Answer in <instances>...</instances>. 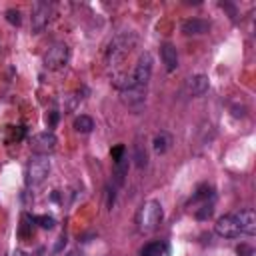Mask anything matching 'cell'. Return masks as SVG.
Here are the masks:
<instances>
[{"label":"cell","instance_id":"2","mask_svg":"<svg viewBox=\"0 0 256 256\" xmlns=\"http://www.w3.org/2000/svg\"><path fill=\"white\" fill-rule=\"evenodd\" d=\"M50 172V160L48 156H42V154H34L28 164H26V184L28 186H38L46 180Z\"/></svg>","mask_w":256,"mask_h":256},{"label":"cell","instance_id":"15","mask_svg":"<svg viewBox=\"0 0 256 256\" xmlns=\"http://www.w3.org/2000/svg\"><path fill=\"white\" fill-rule=\"evenodd\" d=\"M92 128H94V120L90 116H86V114H80L74 120V130L80 132V134H88V132H92Z\"/></svg>","mask_w":256,"mask_h":256},{"label":"cell","instance_id":"26","mask_svg":"<svg viewBox=\"0 0 256 256\" xmlns=\"http://www.w3.org/2000/svg\"><path fill=\"white\" fill-rule=\"evenodd\" d=\"M12 256H26V254H24L22 250H14V252H12Z\"/></svg>","mask_w":256,"mask_h":256},{"label":"cell","instance_id":"6","mask_svg":"<svg viewBox=\"0 0 256 256\" xmlns=\"http://www.w3.org/2000/svg\"><path fill=\"white\" fill-rule=\"evenodd\" d=\"M50 14H52V4L50 2H44V0H38L32 8V30L38 34L42 32L46 26H48V20H50Z\"/></svg>","mask_w":256,"mask_h":256},{"label":"cell","instance_id":"5","mask_svg":"<svg viewBox=\"0 0 256 256\" xmlns=\"http://www.w3.org/2000/svg\"><path fill=\"white\" fill-rule=\"evenodd\" d=\"M56 144H58V138L54 136L52 130L38 132V134H34V136L30 138V148H32V152H34V154H42V156H46L48 152H52V150L56 148Z\"/></svg>","mask_w":256,"mask_h":256},{"label":"cell","instance_id":"17","mask_svg":"<svg viewBox=\"0 0 256 256\" xmlns=\"http://www.w3.org/2000/svg\"><path fill=\"white\" fill-rule=\"evenodd\" d=\"M212 212H214L212 202H204V204L196 210V218H198V220H208V218L212 216Z\"/></svg>","mask_w":256,"mask_h":256},{"label":"cell","instance_id":"13","mask_svg":"<svg viewBox=\"0 0 256 256\" xmlns=\"http://www.w3.org/2000/svg\"><path fill=\"white\" fill-rule=\"evenodd\" d=\"M170 146H172V136H170L168 132H158V134L154 136V140H152V148H154V152H158V154L168 152Z\"/></svg>","mask_w":256,"mask_h":256},{"label":"cell","instance_id":"21","mask_svg":"<svg viewBox=\"0 0 256 256\" xmlns=\"http://www.w3.org/2000/svg\"><path fill=\"white\" fill-rule=\"evenodd\" d=\"M114 198H116V192H114V186L110 188H106V206H108V210H112V206H114Z\"/></svg>","mask_w":256,"mask_h":256},{"label":"cell","instance_id":"4","mask_svg":"<svg viewBox=\"0 0 256 256\" xmlns=\"http://www.w3.org/2000/svg\"><path fill=\"white\" fill-rule=\"evenodd\" d=\"M152 66H154V58L150 52H142L136 60L134 72H132V80H134V88H146L152 76Z\"/></svg>","mask_w":256,"mask_h":256},{"label":"cell","instance_id":"25","mask_svg":"<svg viewBox=\"0 0 256 256\" xmlns=\"http://www.w3.org/2000/svg\"><path fill=\"white\" fill-rule=\"evenodd\" d=\"M66 256H82V252H78V250H70Z\"/></svg>","mask_w":256,"mask_h":256},{"label":"cell","instance_id":"3","mask_svg":"<svg viewBox=\"0 0 256 256\" xmlns=\"http://www.w3.org/2000/svg\"><path fill=\"white\" fill-rule=\"evenodd\" d=\"M70 60V48L64 42L52 44L44 54V68L48 70H62Z\"/></svg>","mask_w":256,"mask_h":256},{"label":"cell","instance_id":"8","mask_svg":"<svg viewBox=\"0 0 256 256\" xmlns=\"http://www.w3.org/2000/svg\"><path fill=\"white\" fill-rule=\"evenodd\" d=\"M234 218H236V222H238L240 234H248V236L256 234V214H254V210H250V208L238 210V212L234 214Z\"/></svg>","mask_w":256,"mask_h":256},{"label":"cell","instance_id":"12","mask_svg":"<svg viewBox=\"0 0 256 256\" xmlns=\"http://www.w3.org/2000/svg\"><path fill=\"white\" fill-rule=\"evenodd\" d=\"M140 256H170V244L166 240H154L140 248Z\"/></svg>","mask_w":256,"mask_h":256},{"label":"cell","instance_id":"20","mask_svg":"<svg viewBox=\"0 0 256 256\" xmlns=\"http://www.w3.org/2000/svg\"><path fill=\"white\" fill-rule=\"evenodd\" d=\"M6 20H8L10 24H14V26H18V24L22 22V18H20V12H18V10H14V8L6 10Z\"/></svg>","mask_w":256,"mask_h":256},{"label":"cell","instance_id":"14","mask_svg":"<svg viewBox=\"0 0 256 256\" xmlns=\"http://www.w3.org/2000/svg\"><path fill=\"white\" fill-rule=\"evenodd\" d=\"M132 158H134V164L138 168H144L148 164V152H146V146H144V142H142L140 136L134 142V154H132Z\"/></svg>","mask_w":256,"mask_h":256},{"label":"cell","instance_id":"22","mask_svg":"<svg viewBox=\"0 0 256 256\" xmlns=\"http://www.w3.org/2000/svg\"><path fill=\"white\" fill-rule=\"evenodd\" d=\"M236 254H238V256H252L254 250H252V246H248V244H240V246L236 248Z\"/></svg>","mask_w":256,"mask_h":256},{"label":"cell","instance_id":"16","mask_svg":"<svg viewBox=\"0 0 256 256\" xmlns=\"http://www.w3.org/2000/svg\"><path fill=\"white\" fill-rule=\"evenodd\" d=\"M212 196H214L212 186H210V184H200L198 190H196V194L192 196L190 204H192V202H198V200H206V202H208V198H212Z\"/></svg>","mask_w":256,"mask_h":256},{"label":"cell","instance_id":"10","mask_svg":"<svg viewBox=\"0 0 256 256\" xmlns=\"http://www.w3.org/2000/svg\"><path fill=\"white\" fill-rule=\"evenodd\" d=\"M208 86H210V82H208V76L206 74H196V76L188 78V82H186V90H188L190 96H202V94H206L208 92Z\"/></svg>","mask_w":256,"mask_h":256},{"label":"cell","instance_id":"7","mask_svg":"<svg viewBox=\"0 0 256 256\" xmlns=\"http://www.w3.org/2000/svg\"><path fill=\"white\" fill-rule=\"evenodd\" d=\"M214 230L218 236H224V238H236L240 236V228H238V222L234 218V214H226V216H220L214 224Z\"/></svg>","mask_w":256,"mask_h":256},{"label":"cell","instance_id":"23","mask_svg":"<svg viewBox=\"0 0 256 256\" xmlns=\"http://www.w3.org/2000/svg\"><path fill=\"white\" fill-rule=\"evenodd\" d=\"M46 122H48V128L56 126V122H58V112H56V110H52V112L46 116Z\"/></svg>","mask_w":256,"mask_h":256},{"label":"cell","instance_id":"24","mask_svg":"<svg viewBox=\"0 0 256 256\" xmlns=\"http://www.w3.org/2000/svg\"><path fill=\"white\" fill-rule=\"evenodd\" d=\"M64 244H66V236H64V234H62V236H60V238H58V244H56V246H54V252H60V250H62V246H64Z\"/></svg>","mask_w":256,"mask_h":256},{"label":"cell","instance_id":"11","mask_svg":"<svg viewBox=\"0 0 256 256\" xmlns=\"http://www.w3.org/2000/svg\"><path fill=\"white\" fill-rule=\"evenodd\" d=\"M160 58H162V62H164V66H166L168 72H172V70L178 68V52H176V46L174 44L164 42L160 46Z\"/></svg>","mask_w":256,"mask_h":256},{"label":"cell","instance_id":"19","mask_svg":"<svg viewBox=\"0 0 256 256\" xmlns=\"http://www.w3.org/2000/svg\"><path fill=\"white\" fill-rule=\"evenodd\" d=\"M110 154H112V160H114V164H116V162H120L122 158H126V156H128V154H126V146H124V144H118V146H114Z\"/></svg>","mask_w":256,"mask_h":256},{"label":"cell","instance_id":"18","mask_svg":"<svg viewBox=\"0 0 256 256\" xmlns=\"http://www.w3.org/2000/svg\"><path fill=\"white\" fill-rule=\"evenodd\" d=\"M34 222H36L40 228H44V230H52L54 224H56V220H54L52 216H46V214H42V216H34Z\"/></svg>","mask_w":256,"mask_h":256},{"label":"cell","instance_id":"1","mask_svg":"<svg viewBox=\"0 0 256 256\" xmlns=\"http://www.w3.org/2000/svg\"><path fill=\"white\" fill-rule=\"evenodd\" d=\"M162 218H164L162 204L158 200H148L138 210V216H136L138 230L140 232H152V230L158 228V224L162 222Z\"/></svg>","mask_w":256,"mask_h":256},{"label":"cell","instance_id":"9","mask_svg":"<svg viewBox=\"0 0 256 256\" xmlns=\"http://www.w3.org/2000/svg\"><path fill=\"white\" fill-rule=\"evenodd\" d=\"M180 30L186 36H200V34H206L210 30V22L202 20V18H188V20L182 22Z\"/></svg>","mask_w":256,"mask_h":256}]
</instances>
